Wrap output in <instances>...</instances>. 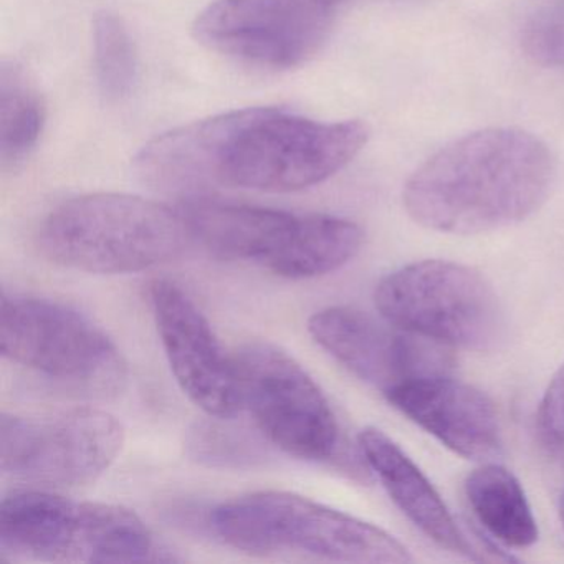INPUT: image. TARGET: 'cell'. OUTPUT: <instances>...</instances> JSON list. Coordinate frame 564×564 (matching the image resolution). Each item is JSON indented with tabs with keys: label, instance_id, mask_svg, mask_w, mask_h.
I'll return each instance as SVG.
<instances>
[{
	"label": "cell",
	"instance_id": "obj_1",
	"mask_svg": "<svg viewBox=\"0 0 564 564\" xmlns=\"http://www.w3.org/2000/svg\"><path fill=\"white\" fill-rule=\"evenodd\" d=\"M556 160L520 128H487L429 158L404 187L409 216L437 232L475 236L514 226L550 196Z\"/></svg>",
	"mask_w": 564,
	"mask_h": 564
},
{
	"label": "cell",
	"instance_id": "obj_2",
	"mask_svg": "<svg viewBox=\"0 0 564 564\" xmlns=\"http://www.w3.org/2000/svg\"><path fill=\"white\" fill-rule=\"evenodd\" d=\"M191 240L181 210L117 193L65 200L39 230L45 259L97 275H123L170 262Z\"/></svg>",
	"mask_w": 564,
	"mask_h": 564
},
{
	"label": "cell",
	"instance_id": "obj_3",
	"mask_svg": "<svg viewBox=\"0 0 564 564\" xmlns=\"http://www.w3.org/2000/svg\"><path fill=\"white\" fill-rule=\"evenodd\" d=\"M191 237L210 256L253 262L285 279H315L355 259L365 242L358 224L249 204L193 199L181 209Z\"/></svg>",
	"mask_w": 564,
	"mask_h": 564
},
{
	"label": "cell",
	"instance_id": "obj_4",
	"mask_svg": "<svg viewBox=\"0 0 564 564\" xmlns=\"http://www.w3.org/2000/svg\"><path fill=\"white\" fill-rule=\"evenodd\" d=\"M209 524L220 541L253 556L358 564H405L408 547L375 524L290 491H256L224 501Z\"/></svg>",
	"mask_w": 564,
	"mask_h": 564
},
{
	"label": "cell",
	"instance_id": "obj_5",
	"mask_svg": "<svg viewBox=\"0 0 564 564\" xmlns=\"http://www.w3.org/2000/svg\"><path fill=\"white\" fill-rule=\"evenodd\" d=\"M2 561L148 563L163 561L134 511L75 501L48 490L14 491L0 507Z\"/></svg>",
	"mask_w": 564,
	"mask_h": 564
},
{
	"label": "cell",
	"instance_id": "obj_6",
	"mask_svg": "<svg viewBox=\"0 0 564 564\" xmlns=\"http://www.w3.org/2000/svg\"><path fill=\"white\" fill-rule=\"evenodd\" d=\"M369 140L361 120H310L285 108H246L220 163V184L295 193L322 184L351 163Z\"/></svg>",
	"mask_w": 564,
	"mask_h": 564
},
{
	"label": "cell",
	"instance_id": "obj_7",
	"mask_svg": "<svg viewBox=\"0 0 564 564\" xmlns=\"http://www.w3.org/2000/svg\"><path fill=\"white\" fill-rule=\"evenodd\" d=\"M376 308L392 325L444 346L490 351L507 336V316L491 283L471 267L424 260L379 282Z\"/></svg>",
	"mask_w": 564,
	"mask_h": 564
},
{
	"label": "cell",
	"instance_id": "obj_8",
	"mask_svg": "<svg viewBox=\"0 0 564 564\" xmlns=\"http://www.w3.org/2000/svg\"><path fill=\"white\" fill-rule=\"evenodd\" d=\"M0 351L15 365L90 394H118L128 378L110 336L84 313L51 300L2 295Z\"/></svg>",
	"mask_w": 564,
	"mask_h": 564
},
{
	"label": "cell",
	"instance_id": "obj_9",
	"mask_svg": "<svg viewBox=\"0 0 564 564\" xmlns=\"http://www.w3.org/2000/svg\"><path fill=\"white\" fill-rule=\"evenodd\" d=\"M232 358L240 404L275 447L310 462L338 454L335 412L300 362L270 343H249Z\"/></svg>",
	"mask_w": 564,
	"mask_h": 564
},
{
	"label": "cell",
	"instance_id": "obj_10",
	"mask_svg": "<svg viewBox=\"0 0 564 564\" xmlns=\"http://www.w3.org/2000/svg\"><path fill=\"white\" fill-rule=\"evenodd\" d=\"M123 424L100 409L54 415L2 414L0 467L15 480L45 488L97 481L120 455Z\"/></svg>",
	"mask_w": 564,
	"mask_h": 564
},
{
	"label": "cell",
	"instance_id": "obj_11",
	"mask_svg": "<svg viewBox=\"0 0 564 564\" xmlns=\"http://www.w3.org/2000/svg\"><path fill=\"white\" fill-rule=\"evenodd\" d=\"M329 9L319 0H216L197 15L193 35L234 61L299 67L326 41Z\"/></svg>",
	"mask_w": 564,
	"mask_h": 564
},
{
	"label": "cell",
	"instance_id": "obj_12",
	"mask_svg": "<svg viewBox=\"0 0 564 564\" xmlns=\"http://www.w3.org/2000/svg\"><path fill=\"white\" fill-rule=\"evenodd\" d=\"M382 319L333 306L308 319V332L339 365L384 395L415 379L451 375L454 362L444 345Z\"/></svg>",
	"mask_w": 564,
	"mask_h": 564
},
{
	"label": "cell",
	"instance_id": "obj_13",
	"mask_svg": "<svg viewBox=\"0 0 564 564\" xmlns=\"http://www.w3.org/2000/svg\"><path fill=\"white\" fill-rule=\"evenodd\" d=\"M154 322L171 371L184 394L210 419L242 409L236 366L194 300L170 280L151 285Z\"/></svg>",
	"mask_w": 564,
	"mask_h": 564
},
{
	"label": "cell",
	"instance_id": "obj_14",
	"mask_svg": "<svg viewBox=\"0 0 564 564\" xmlns=\"http://www.w3.org/2000/svg\"><path fill=\"white\" fill-rule=\"evenodd\" d=\"M405 417L468 460L487 462L501 452L497 409L474 386L451 375L415 379L386 394Z\"/></svg>",
	"mask_w": 564,
	"mask_h": 564
},
{
	"label": "cell",
	"instance_id": "obj_15",
	"mask_svg": "<svg viewBox=\"0 0 564 564\" xmlns=\"http://www.w3.org/2000/svg\"><path fill=\"white\" fill-rule=\"evenodd\" d=\"M243 110L216 115L154 138L138 153L134 170L151 186L194 193L220 184L224 151Z\"/></svg>",
	"mask_w": 564,
	"mask_h": 564
},
{
	"label": "cell",
	"instance_id": "obj_16",
	"mask_svg": "<svg viewBox=\"0 0 564 564\" xmlns=\"http://www.w3.org/2000/svg\"><path fill=\"white\" fill-rule=\"evenodd\" d=\"M358 441L362 458L399 510L438 546L452 553L471 554L467 538L444 501L408 454L376 427L365 429Z\"/></svg>",
	"mask_w": 564,
	"mask_h": 564
},
{
	"label": "cell",
	"instance_id": "obj_17",
	"mask_svg": "<svg viewBox=\"0 0 564 564\" xmlns=\"http://www.w3.org/2000/svg\"><path fill=\"white\" fill-rule=\"evenodd\" d=\"M465 497L478 523L510 547L536 543L538 524L527 495L511 471L497 464L481 465L465 480Z\"/></svg>",
	"mask_w": 564,
	"mask_h": 564
},
{
	"label": "cell",
	"instance_id": "obj_18",
	"mask_svg": "<svg viewBox=\"0 0 564 564\" xmlns=\"http://www.w3.org/2000/svg\"><path fill=\"white\" fill-rule=\"evenodd\" d=\"M45 127V105L34 82L18 62L0 68V161L21 166L37 147Z\"/></svg>",
	"mask_w": 564,
	"mask_h": 564
},
{
	"label": "cell",
	"instance_id": "obj_19",
	"mask_svg": "<svg viewBox=\"0 0 564 564\" xmlns=\"http://www.w3.org/2000/svg\"><path fill=\"white\" fill-rule=\"evenodd\" d=\"M94 68L101 91L113 100L130 95L138 80L133 39L123 21L110 12L95 18Z\"/></svg>",
	"mask_w": 564,
	"mask_h": 564
},
{
	"label": "cell",
	"instance_id": "obj_20",
	"mask_svg": "<svg viewBox=\"0 0 564 564\" xmlns=\"http://www.w3.org/2000/svg\"><path fill=\"white\" fill-rule=\"evenodd\" d=\"M194 457L197 460L207 462L209 465H236L240 467L242 462L256 457V452L249 442L234 434L229 429L219 427L217 424H203L194 432L191 441Z\"/></svg>",
	"mask_w": 564,
	"mask_h": 564
},
{
	"label": "cell",
	"instance_id": "obj_21",
	"mask_svg": "<svg viewBox=\"0 0 564 564\" xmlns=\"http://www.w3.org/2000/svg\"><path fill=\"white\" fill-rule=\"evenodd\" d=\"M524 47L538 64L564 65V9L536 15L528 25Z\"/></svg>",
	"mask_w": 564,
	"mask_h": 564
},
{
	"label": "cell",
	"instance_id": "obj_22",
	"mask_svg": "<svg viewBox=\"0 0 564 564\" xmlns=\"http://www.w3.org/2000/svg\"><path fill=\"white\" fill-rule=\"evenodd\" d=\"M536 429L541 444L547 451L556 452L564 447V362L554 372L541 399Z\"/></svg>",
	"mask_w": 564,
	"mask_h": 564
},
{
	"label": "cell",
	"instance_id": "obj_23",
	"mask_svg": "<svg viewBox=\"0 0 564 564\" xmlns=\"http://www.w3.org/2000/svg\"><path fill=\"white\" fill-rule=\"evenodd\" d=\"M319 2H323V4L328 6V8H332V6L339 4V2H343V0H319Z\"/></svg>",
	"mask_w": 564,
	"mask_h": 564
},
{
	"label": "cell",
	"instance_id": "obj_24",
	"mask_svg": "<svg viewBox=\"0 0 564 564\" xmlns=\"http://www.w3.org/2000/svg\"><path fill=\"white\" fill-rule=\"evenodd\" d=\"M563 520H564V501H563Z\"/></svg>",
	"mask_w": 564,
	"mask_h": 564
}]
</instances>
